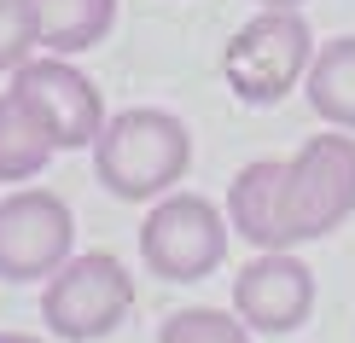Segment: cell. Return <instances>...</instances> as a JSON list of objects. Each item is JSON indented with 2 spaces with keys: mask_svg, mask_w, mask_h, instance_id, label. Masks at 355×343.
Masks as SVG:
<instances>
[{
  "mask_svg": "<svg viewBox=\"0 0 355 343\" xmlns=\"http://www.w3.org/2000/svg\"><path fill=\"white\" fill-rule=\"evenodd\" d=\"M187 169H192V134L175 111L157 105L116 111L94 140V175L123 204L164 198L175 192V181H187Z\"/></svg>",
  "mask_w": 355,
  "mask_h": 343,
  "instance_id": "cell-1",
  "label": "cell"
},
{
  "mask_svg": "<svg viewBox=\"0 0 355 343\" xmlns=\"http://www.w3.org/2000/svg\"><path fill=\"white\" fill-rule=\"evenodd\" d=\"M355 216V134L332 128L297 146V157L286 163V181H279V238L309 245V238H327L332 227H344Z\"/></svg>",
  "mask_w": 355,
  "mask_h": 343,
  "instance_id": "cell-2",
  "label": "cell"
},
{
  "mask_svg": "<svg viewBox=\"0 0 355 343\" xmlns=\"http://www.w3.org/2000/svg\"><path fill=\"white\" fill-rule=\"evenodd\" d=\"M315 64V29L297 6H262L221 53V76L245 105H279L291 87H303Z\"/></svg>",
  "mask_w": 355,
  "mask_h": 343,
  "instance_id": "cell-3",
  "label": "cell"
},
{
  "mask_svg": "<svg viewBox=\"0 0 355 343\" xmlns=\"http://www.w3.org/2000/svg\"><path fill=\"white\" fill-rule=\"evenodd\" d=\"M135 315V274L111 256V250H87L70 256L41 291V320L64 343H94L111 337L116 326Z\"/></svg>",
  "mask_w": 355,
  "mask_h": 343,
  "instance_id": "cell-4",
  "label": "cell"
},
{
  "mask_svg": "<svg viewBox=\"0 0 355 343\" xmlns=\"http://www.w3.org/2000/svg\"><path fill=\"white\" fill-rule=\"evenodd\" d=\"M227 216L198 192H164L140 227V262L169 285L210 279L227 262Z\"/></svg>",
  "mask_w": 355,
  "mask_h": 343,
  "instance_id": "cell-5",
  "label": "cell"
},
{
  "mask_svg": "<svg viewBox=\"0 0 355 343\" xmlns=\"http://www.w3.org/2000/svg\"><path fill=\"white\" fill-rule=\"evenodd\" d=\"M70 245H76V216L58 192L18 186L0 198V279L12 285L53 279L70 262Z\"/></svg>",
  "mask_w": 355,
  "mask_h": 343,
  "instance_id": "cell-6",
  "label": "cell"
},
{
  "mask_svg": "<svg viewBox=\"0 0 355 343\" xmlns=\"http://www.w3.org/2000/svg\"><path fill=\"white\" fill-rule=\"evenodd\" d=\"M12 94H18L24 105L41 116V128L53 134L58 152H82V146H94L99 128L111 123V116H105V99H99V87L87 82L64 53L24 58V64L12 70Z\"/></svg>",
  "mask_w": 355,
  "mask_h": 343,
  "instance_id": "cell-7",
  "label": "cell"
},
{
  "mask_svg": "<svg viewBox=\"0 0 355 343\" xmlns=\"http://www.w3.org/2000/svg\"><path fill=\"white\" fill-rule=\"evenodd\" d=\"M233 315L250 332H297L315 315V274L309 262H297L291 250H262L257 262H245L233 274Z\"/></svg>",
  "mask_w": 355,
  "mask_h": 343,
  "instance_id": "cell-8",
  "label": "cell"
},
{
  "mask_svg": "<svg viewBox=\"0 0 355 343\" xmlns=\"http://www.w3.org/2000/svg\"><path fill=\"white\" fill-rule=\"evenodd\" d=\"M279 181H286V163L257 157L227 186V227L257 250H286V238H279Z\"/></svg>",
  "mask_w": 355,
  "mask_h": 343,
  "instance_id": "cell-9",
  "label": "cell"
},
{
  "mask_svg": "<svg viewBox=\"0 0 355 343\" xmlns=\"http://www.w3.org/2000/svg\"><path fill=\"white\" fill-rule=\"evenodd\" d=\"M29 6H35L41 53H64V58L99 47L116 24V0H29Z\"/></svg>",
  "mask_w": 355,
  "mask_h": 343,
  "instance_id": "cell-10",
  "label": "cell"
},
{
  "mask_svg": "<svg viewBox=\"0 0 355 343\" xmlns=\"http://www.w3.org/2000/svg\"><path fill=\"white\" fill-rule=\"evenodd\" d=\"M303 94H309V105H315V116L327 128L355 134V35H338L327 47H315Z\"/></svg>",
  "mask_w": 355,
  "mask_h": 343,
  "instance_id": "cell-11",
  "label": "cell"
},
{
  "mask_svg": "<svg viewBox=\"0 0 355 343\" xmlns=\"http://www.w3.org/2000/svg\"><path fill=\"white\" fill-rule=\"evenodd\" d=\"M53 134L41 128V116L24 105L18 94H0V181H35L53 163Z\"/></svg>",
  "mask_w": 355,
  "mask_h": 343,
  "instance_id": "cell-12",
  "label": "cell"
},
{
  "mask_svg": "<svg viewBox=\"0 0 355 343\" xmlns=\"http://www.w3.org/2000/svg\"><path fill=\"white\" fill-rule=\"evenodd\" d=\"M157 343H250V326L227 308H181L164 320Z\"/></svg>",
  "mask_w": 355,
  "mask_h": 343,
  "instance_id": "cell-13",
  "label": "cell"
},
{
  "mask_svg": "<svg viewBox=\"0 0 355 343\" xmlns=\"http://www.w3.org/2000/svg\"><path fill=\"white\" fill-rule=\"evenodd\" d=\"M35 47H41L35 6L29 0H0V76H12L24 58H35Z\"/></svg>",
  "mask_w": 355,
  "mask_h": 343,
  "instance_id": "cell-14",
  "label": "cell"
},
{
  "mask_svg": "<svg viewBox=\"0 0 355 343\" xmlns=\"http://www.w3.org/2000/svg\"><path fill=\"white\" fill-rule=\"evenodd\" d=\"M0 343H41V337H29V332H0Z\"/></svg>",
  "mask_w": 355,
  "mask_h": 343,
  "instance_id": "cell-15",
  "label": "cell"
},
{
  "mask_svg": "<svg viewBox=\"0 0 355 343\" xmlns=\"http://www.w3.org/2000/svg\"><path fill=\"white\" fill-rule=\"evenodd\" d=\"M257 6H303V0H257Z\"/></svg>",
  "mask_w": 355,
  "mask_h": 343,
  "instance_id": "cell-16",
  "label": "cell"
}]
</instances>
